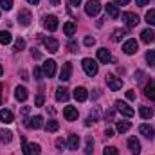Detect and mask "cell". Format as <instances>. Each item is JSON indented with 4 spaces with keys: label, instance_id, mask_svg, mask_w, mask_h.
I'll use <instances>...</instances> for the list:
<instances>
[{
    "label": "cell",
    "instance_id": "obj_45",
    "mask_svg": "<svg viewBox=\"0 0 155 155\" xmlns=\"http://www.w3.org/2000/svg\"><path fill=\"white\" fill-rule=\"evenodd\" d=\"M114 2H116V5H126L130 0H114Z\"/></svg>",
    "mask_w": 155,
    "mask_h": 155
},
{
    "label": "cell",
    "instance_id": "obj_1",
    "mask_svg": "<svg viewBox=\"0 0 155 155\" xmlns=\"http://www.w3.org/2000/svg\"><path fill=\"white\" fill-rule=\"evenodd\" d=\"M81 65H83V71H85V74H87V76H96V74H97V71H99V67H97L96 60H92V58H85Z\"/></svg>",
    "mask_w": 155,
    "mask_h": 155
},
{
    "label": "cell",
    "instance_id": "obj_40",
    "mask_svg": "<svg viewBox=\"0 0 155 155\" xmlns=\"http://www.w3.org/2000/svg\"><path fill=\"white\" fill-rule=\"evenodd\" d=\"M83 43H85L87 47H92V45L96 43V38H94V36H87V38L83 40Z\"/></svg>",
    "mask_w": 155,
    "mask_h": 155
},
{
    "label": "cell",
    "instance_id": "obj_3",
    "mask_svg": "<svg viewBox=\"0 0 155 155\" xmlns=\"http://www.w3.org/2000/svg\"><path fill=\"white\" fill-rule=\"evenodd\" d=\"M22 144H24V153L25 155H40L41 148L38 143H25V139L22 137Z\"/></svg>",
    "mask_w": 155,
    "mask_h": 155
},
{
    "label": "cell",
    "instance_id": "obj_33",
    "mask_svg": "<svg viewBox=\"0 0 155 155\" xmlns=\"http://www.w3.org/2000/svg\"><path fill=\"white\" fill-rule=\"evenodd\" d=\"M146 61L150 67H155V51H148L146 52Z\"/></svg>",
    "mask_w": 155,
    "mask_h": 155
},
{
    "label": "cell",
    "instance_id": "obj_12",
    "mask_svg": "<svg viewBox=\"0 0 155 155\" xmlns=\"http://www.w3.org/2000/svg\"><path fill=\"white\" fill-rule=\"evenodd\" d=\"M72 96H74V99L79 101V103H83V101H87V99H88V92H87V88H83V87H76Z\"/></svg>",
    "mask_w": 155,
    "mask_h": 155
},
{
    "label": "cell",
    "instance_id": "obj_51",
    "mask_svg": "<svg viewBox=\"0 0 155 155\" xmlns=\"http://www.w3.org/2000/svg\"><path fill=\"white\" fill-rule=\"evenodd\" d=\"M51 2V5H60V0H49Z\"/></svg>",
    "mask_w": 155,
    "mask_h": 155
},
{
    "label": "cell",
    "instance_id": "obj_17",
    "mask_svg": "<svg viewBox=\"0 0 155 155\" xmlns=\"http://www.w3.org/2000/svg\"><path fill=\"white\" fill-rule=\"evenodd\" d=\"M139 132L144 135V137H148V139H153L155 137V130L152 124H141L139 126Z\"/></svg>",
    "mask_w": 155,
    "mask_h": 155
},
{
    "label": "cell",
    "instance_id": "obj_24",
    "mask_svg": "<svg viewBox=\"0 0 155 155\" xmlns=\"http://www.w3.org/2000/svg\"><path fill=\"white\" fill-rule=\"evenodd\" d=\"M130 128H132V123H130V121H119L117 126H116V130L119 134H124V132H128Z\"/></svg>",
    "mask_w": 155,
    "mask_h": 155
},
{
    "label": "cell",
    "instance_id": "obj_35",
    "mask_svg": "<svg viewBox=\"0 0 155 155\" xmlns=\"http://www.w3.org/2000/svg\"><path fill=\"white\" fill-rule=\"evenodd\" d=\"M0 7L5 9V11H9L13 7V0H0Z\"/></svg>",
    "mask_w": 155,
    "mask_h": 155
},
{
    "label": "cell",
    "instance_id": "obj_47",
    "mask_svg": "<svg viewBox=\"0 0 155 155\" xmlns=\"http://www.w3.org/2000/svg\"><path fill=\"white\" fill-rule=\"evenodd\" d=\"M148 2H150V0H135V4H137V5H141V7H143V5H146Z\"/></svg>",
    "mask_w": 155,
    "mask_h": 155
},
{
    "label": "cell",
    "instance_id": "obj_26",
    "mask_svg": "<svg viewBox=\"0 0 155 155\" xmlns=\"http://www.w3.org/2000/svg\"><path fill=\"white\" fill-rule=\"evenodd\" d=\"M144 92H146V97H148V99L155 101V83H153V81H150V83L146 85Z\"/></svg>",
    "mask_w": 155,
    "mask_h": 155
},
{
    "label": "cell",
    "instance_id": "obj_13",
    "mask_svg": "<svg viewBox=\"0 0 155 155\" xmlns=\"http://www.w3.org/2000/svg\"><path fill=\"white\" fill-rule=\"evenodd\" d=\"M31 20H33V16H31V11H27V9H22V11L18 13V22H20L22 25H29V24H31Z\"/></svg>",
    "mask_w": 155,
    "mask_h": 155
},
{
    "label": "cell",
    "instance_id": "obj_8",
    "mask_svg": "<svg viewBox=\"0 0 155 155\" xmlns=\"http://www.w3.org/2000/svg\"><path fill=\"white\" fill-rule=\"evenodd\" d=\"M123 51H124V54H135L137 51H139V43L135 41V40H126L124 43H123Z\"/></svg>",
    "mask_w": 155,
    "mask_h": 155
},
{
    "label": "cell",
    "instance_id": "obj_30",
    "mask_svg": "<svg viewBox=\"0 0 155 155\" xmlns=\"http://www.w3.org/2000/svg\"><path fill=\"white\" fill-rule=\"evenodd\" d=\"M63 33H65L67 36H72V35L76 33V25H74L72 22H67V24L63 25Z\"/></svg>",
    "mask_w": 155,
    "mask_h": 155
},
{
    "label": "cell",
    "instance_id": "obj_16",
    "mask_svg": "<svg viewBox=\"0 0 155 155\" xmlns=\"http://www.w3.org/2000/svg\"><path fill=\"white\" fill-rule=\"evenodd\" d=\"M128 148H130V152L134 155L141 153V143H139L135 137H130V139H128Z\"/></svg>",
    "mask_w": 155,
    "mask_h": 155
},
{
    "label": "cell",
    "instance_id": "obj_27",
    "mask_svg": "<svg viewBox=\"0 0 155 155\" xmlns=\"http://www.w3.org/2000/svg\"><path fill=\"white\" fill-rule=\"evenodd\" d=\"M139 114L143 119H150V117H153V108L152 107H141L139 108Z\"/></svg>",
    "mask_w": 155,
    "mask_h": 155
},
{
    "label": "cell",
    "instance_id": "obj_36",
    "mask_svg": "<svg viewBox=\"0 0 155 155\" xmlns=\"http://www.w3.org/2000/svg\"><path fill=\"white\" fill-rule=\"evenodd\" d=\"M92 146H94V141H92V137H87V148H85V153H87V155L92 153Z\"/></svg>",
    "mask_w": 155,
    "mask_h": 155
},
{
    "label": "cell",
    "instance_id": "obj_2",
    "mask_svg": "<svg viewBox=\"0 0 155 155\" xmlns=\"http://www.w3.org/2000/svg\"><path fill=\"white\" fill-rule=\"evenodd\" d=\"M99 11H101V4H99V0H88V2H87V5H85V13H87L88 16H97Z\"/></svg>",
    "mask_w": 155,
    "mask_h": 155
},
{
    "label": "cell",
    "instance_id": "obj_48",
    "mask_svg": "<svg viewBox=\"0 0 155 155\" xmlns=\"http://www.w3.org/2000/svg\"><path fill=\"white\" fill-rule=\"evenodd\" d=\"M69 47H71V51H78V43H76V41H71V43H69Z\"/></svg>",
    "mask_w": 155,
    "mask_h": 155
},
{
    "label": "cell",
    "instance_id": "obj_19",
    "mask_svg": "<svg viewBox=\"0 0 155 155\" xmlns=\"http://www.w3.org/2000/svg\"><path fill=\"white\" fill-rule=\"evenodd\" d=\"M69 97H71V94H69V90L65 87H58L56 88V99L58 101H69Z\"/></svg>",
    "mask_w": 155,
    "mask_h": 155
},
{
    "label": "cell",
    "instance_id": "obj_46",
    "mask_svg": "<svg viewBox=\"0 0 155 155\" xmlns=\"http://www.w3.org/2000/svg\"><path fill=\"white\" fill-rule=\"evenodd\" d=\"M105 135H107V137H114V130H112V128L105 130Z\"/></svg>",
    "mask_w": 155,
    "mask_h": 155
},
{
    "label": "cell",
    "instance_id": "obj_31",
    "mask_svg": "<svg viewBox=\"0 0 155 155\" xmlns=\"http://www.w3.org/2000/svg\"><path fill=\"white\" fill-rule=\"evenodd\" d=\"M58 128H60V124H58V121H54V119H51V121L45 123V130H47V132H56Z\"/></svg>",
    "mask_w": 155,
    "mask_h": 155
},
{
    "label": "cell",
    "instance_id": "obj_7",
    "mask_svg": "<svg viewBox=\"0 0 155 155\" xmlns=\"http://www.w3.org/2000/svg\"><path fill=\"white\" fill-rule=\"evenodd\" d=\"M116 110L117 112H121L124 117H132L134 116V108H132L130 105H126L124 101H116Z\"/></svg>",
    "mask_w": 155,
    "mask_h": 155
},
{
    "label": "cell",
    "instance_id": "obj_49",
    "mask_svg": "<svg viewBox=\"0 0 155 155\" xmlns=\"http://www.w3.org/2000/svg\"><path fill=\"white\" fill-rule=\"evenodd\" d=\"M33 58H36V60H40V58H41V54H40L36 49H33Z\"/></svg>",
    "mask_w": 155,
    "mask_h": 155
},
{
    "label": "cell",
    "instance_id": "obj_39",
    "mask_svg": "<svg viewBox=\"0 0 155 155\" xmlns=\"http://www.w3.org/2000/svg\"><path fill=\"white\" fill-rule=\"evenodd\" d=\"M33 76H35V79H41V76H43V69H40V67H35V71H33Z\"/></svg>",
    "mask_w": 155,
    "mask_h": 155
},
{
    "label": "cell",
    "instance_id": "obj_21",
    "mask_svg": "<svg viewBox=\"0 0 155 155\" xmlns=\"http://www.w3.org/2000/svg\"><path fill=\"white\" fill-rule=\"evenodd\" d=\"M15 97H16L18 101H25V99L29 97L27 88H25V87H16V90H15Z\"/></svg>",
    "mask_w": 155,
    "mask_h": 155
},
{
    "label": "cell",
    "instance_id": "obj_4",
    "mask_svg": "<svg viewBox=\"0 0 155 155\" xmlns=\"http://www.w3.org/2000/svg\"><path fill=\"white\" fill-rule=\"evenodd\" d=\"M105 79H107V85H108L110 90H114V92L116 90H121V87H123V79L121 78H116L114 74H107Z\"/></svg>",
    "mask_w": 155,
    "mask_h": 155
},
{
    "label": "cell",
    "instance_id": "obj_54",
    "mask_svg": "<svg viewBox=\"0 0 155 155\" xmlns=\"http://www.w3.org/2000/svg\"><path fill=\"white\" fill-rule=\"evenodd\" d=\"M0 103H2V85H0Z\"/></svg>",
    "mask_w": 155,
    "mask_h": 155
},
{
    "label": "cell",
    "instance_id": "obj_53",
    "mask_svg": "<svg viewBox=\"0 0 155 155\" xmlns=\"http://www.w3.org/2000/svg\"><path fill=\"white\" fill-rule=\"evenodd\" d=\"M71 4H72V5H79V4H81V0H71Z\"/></svg>",
    "mask_w": 155,
    "mask_h": 155
},
{
    "label": "cell",
    "instance_id": "obj_42",
    "mask_svg": "<svg viewBox=\"0 0 155 155\" xmlns=\"http://www.w3.org/2000/svg\"><path fill=\"white\" fill-rule=\"evenodd\" d=\"M114 114H116V110H114V108H108L107 114H105V117H107L108 121H114Z\"/></svg>",
    "mask_w": 155,
    "mask_h": 155
},
{
    "label": "cell",
    "instance_id": "obj_18",
    "mask_svg": "<svg viewBox=\"0 0 155 155\" xmlns=\"http://www.w3.org/2000/svg\"><path fill=\"white\" fill-rule=\"evenodd\" d=\"M97 60H99L101 63H108V61H112V54H110V51H108V49H99V51H97Z\"/></svg>",
    "mask_w": 155,
    "mask_h": 155
},
{
    "label": "cell",
    "instance_id": "obj_28",
    "mask_svg": "<svg viewBox=\"0 0 155 155\" xmlns=\"http://www.w3.org/2000/svg\"><path fill=\"white\" fill-rule=\"evenodd\" d=\"M11 139H13V134L9 130H0V143L7 144V143H11Z\"/></svg>",
    "mask_w": 155,
    "mask_h": 155
},
{
    "label": "cell",
    "instance_id": "obj_29",
    "mask_svg": "<svg viewBox=\"0 0 155 155\" xmlns=\"http://www.w3.org/2000/svg\"><path fill=\"white\" fill-rule=\"evenodd\" d=\"M11 41H13V36H11L9 31H0V43H2V45H7V43H11Z\"/></svg>",
    "mask_w": 155,
    "mask_h": 155
},
{
    "label": "cell",
    "instance_id": "obj_38",
    "mask_svg": "<svg viewBox=\"0 0 155 155\" xmlns=\"http://www.w3.org/2000/svg\"><path fill=\"white\" fill-rule=\"evenodd\" d=\"M24 47H25V40L24 38H18L15 41V49H16V51H22Z\"/></svg>",
    "mask_w": 155,
    "mask_h": 155
},
{
    "label": "cell",
    "instance_id": "obj_25",
    "mask_svg": "<svg viewBox=\"0 0 155 155\" xmlns=\"http://www.w3.org/2000/svg\"><path fill=\"white\" fill-rule=\"evenodd\" d=\"M69 150H78L79 148V137H78L76 134H72V135H69Z\"/></svg>",
    "mask_w": 155,
    "mask_h": 155
},
{
    "label": "cell",
    "instance_id": "obj_20",
    "mask_svg": "<svg viewBox=\"0 0 155 155\" xmlns=\"http://www.w3.org/2000/svg\"><path fill=\"white\" fill-rule=\"evenodd\" d=\"M13 112L9 110V108H2L0 110V121L2 123H5V124H9V123H13Z\"/></svg>",
    "mask_w": 155,
    "mask_h": 155
},
{
    "label": "cell",
    "instance_id": "obj_15",
    "mask_svg": "<svg viewBox=\"0 0 155 155\" xmlns=\"http://www.w3.org/2000/svg\"><path fill=\"white\" fill-rule=\"evenodd\" d=\"M63 116L67 121H76L78 119V108L76 107H65L63 108Z\"/></svg>",
    "mask_w": 155,
    "mask_h": 155
},
{
    "label": "cell",
    "instance_id": "obj_43",
    "mask_svg": "<svg viewBox=\"0 0 155 155\" xmlns=\"http://www.w3.org/2000/svg\"><path fill=\"white\" fill-rule=\"evenodd\" d=\"M56 148H58V150H63V148H65V141H63L61 137L56 139Z\"/></svg>",
    "mask_w": 155,
    "mask_h": 155
},
{
    "label": "cell",
    "instance_id": "obj_34",
    "mask_svg": "<svg viewBox=\"0 0 155 155\" xmlns=\"http://www.w3.org/2000/svg\"><path fill=\"white\" fill-rule=\"evenodd\" d=\"M146 22H148L150 25H155V9H150V11L146 13Z\"/></svg>",
    "mask_w": 155,
    "mask_h": 155
},
{
    "label": "cell",
    "instance_id": "obj_9",
    "mask_svg": "<svg viewBox=\"0 0 155 155\" xmlns=\"http://www.w3.org/2000/svg\"><path fill=\"white\" fill-rule=\"evenodd\" d=\"M25 126H27V128H35V130H38V128L43 126V117L41 116H35V117L25 119Z\"/></svg>",
    "mask_w": 155,
    "mask_h": 155
},
{
    "label": "cell",
    "instance_id": "obj_55",
    "mask_svg": "<svg viewBox=\"0 0 155 155\" xmlns=\"http://www.w3.org/2000/svg\"><path fill=\"white\" fill-rule=\"evenodd\" d=\"M2 74H4V69H2V65H0V76H2Z\"/></svg>",
    "mask_w": 155,
    "mask_h": 155
},
{
    "label": "cell",
    "instance_id": "obj_37",
    "mask_svg": "<svg viewBox=\"0 0 155 155\" xmlns=\"http://www.w3.org/2000/svg\"><path fill=\"white\" fill-rule=\"evenodd\" d=\"M103 155H119V153H117V150L114 148V146H105Z\"/></svg>",
    "mask_w": 155,
    "mask_h": 155
},
{
    "label": "cell",
    "instance_id": "obj_10",
    "mask_svg": "<svg viewBox=\"0 0 155 155\" xmlns=\"http://www.w3.org/2000/svg\"><path fill=\"white\" fill-rule=\"evenodd\" d=\"M43 45L49 49V52H58V49H60V43H58V40L56 38H51V36H45L43 38Z\"/></svg>",
    "mask_w": 155,
    "mask_h": 155
},
{
    "label": "cell",
    "instance_id": "obj_22",
    "mask_svg": "<svg viewBox=\"0 0 155 155\" xmlns=\"http://www.w3.org/2000/svg\"><path fill=\"white\" fill-rule=\"evenodd\" d=\"M141 40L144 41V43H152L155 40V33L152 31V29H144L143 33H141Z\"/></svg>",
    "mask_w": 155,
    "mask_h": 155
},
{
    "label": "cell",
    "instance_id": "obj_14",
    "mask_svg": "<svg viewBox=\"0 0 155 155\" xmlns=\"http://www.w3.org/2000/svg\"><path fill=\"white\" fill-rule=\"evenodd\" d=\"M71 76H72V65H71V63H63L61 72H60V79H61V81H69Z\"/></svg>",
    "mask_w": 155,
    "mask_h": 155
},
{
    "label": "cell",
    "instance_id": "obj_52",
    "mask_svg": "<svg viewBox=\"0 0 155 155\" xmlns=\"http://www.w3.org/2000/svg\"><path fill=\"white\" fill-rule=\"evenodd\" d=\"M27 2H29V4H33V5H38V4H40V0H27Z\"/></svg>",
    "mask_w": 155,
    "mask_h": 155
},
{
    "label": "cell",
    "instance_id": "obj_23",
    "mask_svg": "<svg viewBox=\"0 0 155 155\" xmlns=\"http://www.w3.org/2000/svg\"><path fill=\"white\" fill-rule=\"evenodd\" d=\"M105 9H107V15H108L110 18H117V16H119V9H117L116 4H107Z\"/></svg>",
    "mask_w": 155,
    "mask_h": 155
},
{
    "label": "cell",
    "instance_id": "obj_11",
    "mask_svg": "<svg viewBox=\"0 0 155 155\" xmlns=\"http://www.w3.org/2000/svg\"><path fill=\"white\" fill-rule=\"evenodd\" d=\"M43 25H45V29H47V31L54 33V31L58 29V18H56L54 15H51V16H45V22H43Z\"/></svg>",
    "mask_w": 155,
    "mask_h": 155
},
{
    "label": "cell",
    "instance_id": "obj_44",
    "mask_svg": "<svg viewBox=\"0 0 155 155\" xmlns=\"http://www.w3.org/2000/svg\"><path fill=\"white\" fill-rule=\"evenodd\" d=\"M126 97H128L130 101H134V99H135V92H134V90H128V92H126Z\"/></svg>",
    "mask_w": 155,
    "mask_h": 155
},
{
    "label": "cell",
    "instance_id": "obj_32",
    "mask_svg": "<svg viewBox=\"0 0 155 155\" xmlns=\"http://www.w3.org/2000/svg\"><path fill=\"white\" fill-rule=\"evenodd\" d=\"M124 35H126V31H123V29H116L114 35H112V41H119V40H123Z\"/></svg>",
    "mask_w": 155,
    "mask_h": 155
},
{
    "label": "cell",
    "instance_id": "obj_41",
    "mask_svg": "<svg viewBox=\"0 0 155 155\" xmlns=\"http://www.w3.org/2000/svg\"><path fill=\"white\" fill-rule=\"evenodd\" d=\"M43 101H45L43 94H38V96H36V99H35V105H36V107H43Z\"/></svg>",
    "mask_w": 155,
    "mask_h": 155
},
{
    "label": "cell",
    "instance_id": "obj_50",
    "mask_svg": "<svg viewBox=\"0 0 155 155\" xmlns=\"http://www.w3.org/2000/svg\"><path fill=\"white\" fill-rule=\"evenodd\" d=\"M22 114L27 116V114H29V107H24V108H22Z\"/></svg>",
    "mask_w": 155,
    "mask_h": 155
},
{
    "label": "cell",
    "instance_id": "obj_5",
    "mask_svg": "<svg viewBox=\"0 0 155 155\" xmlns=\"http://www.w3.org/2000/svg\"><path fill=\"white\" fill-rule=\"evenodd\" d=\"M123 22H124V25L128 29H132V27H135L139 24V16L135 13H123Z\"/></svg>",
    "mask_w": 155,
    "mask_h": 155
},
{
    "label": "cell",
    "instance_id": "obj_6",
    "mask_svg": "<svg viewBox=\"0 0 155 155\" xmlns=\"http://www.w3.org/2000/svg\"><path fill=\"white\" fill-rule=\"evenodd\" d=\"M41 69H43V74L47 78H54V74H56V61L54 60H45Z\"/></svg>",
    "mask_w": 155,
    "mask_h": 155
}]
</instances>
